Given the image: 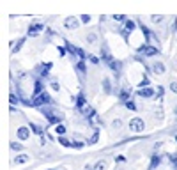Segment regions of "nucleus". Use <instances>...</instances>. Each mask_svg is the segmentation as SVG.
Here are the masks:
<instances>
[{
  "label": "nucleus",
  "mask_w": 177,
  "mask_h": 170,
  "mask_svg": "<svg viewBox=\"0 0 177 170\" xmlns=\"http://www.w3.org/2000/svg\"><path fill=\"white\" fill-rule=\"evenodd\" d=\"M34 94H36V96L43 94V83H41V82H36V89H34Z\"/></svg>",
  "instance_id": "nucleus-14"
},
{
  "label": "nucleus",
  "mask_w": 177,
  "mask_h": 170,
  "mask_svg": "<svg viewBox=\"0 0 177 170\" xmlns=\"http://www.w3.org/2000/svg\"><path fill=\"white\" fill-rule=\"evenodd\" d=\"M64 25H66L67 29H76V27H78V21L74 20V18H67V20L64 21Z\"/></svg>",
  "instance_id": "nucleus-8"
},
{
  "label": "nucleus",
  "mask_w": 177,
  "mask_h": 170,
  "mask_svg": "<svg viewBox=\"0 0 177 170\" xmlns=\"http://www.w3.org/2000/svg\"><path fill=\"white\" fill-rule=\"evenodd\" d=\"M151 18H152V21H154V23H159V21L163 20V16H158V14H154V16H151Z\"/></svg>",
  "instance_id": "nucleus-23"
},
{
  "label": "nucleus",
  "mask_w": 177,
  "mask_h": 170,
  "mask_svg": "<svg viewBox=\"0 0 177 170\" xmlns=\"http://www.w3.org/2000/svg\"><path fill=\"white\" fill-rule=\"evenodd\" d=\"M76 106H78V108H83V106H85V98L82 96V94L76 98Z\"/></svg>",
  "instance_id": "nucleus-13"
},
{
  "label": "nucleus",
  "mask_w": 177,
  "mask_h": 170,
  "mask_svg": "<svg viewBox=\"0 0 177 170\" xmlns=\"http://www.w3.org/2000/svg\"><path fill=\"white\" fill-rule=\"evenodd\" d=\"M29 137H30V131H29V128H25V126L18 128V138H20V140H27Z\"/></svg>",
  "instance_id": "nucleus-5"
},
{
  "label": "nucleus",
  "mask_w": 177,
  "mask_h": 170,
  "mask_svg": "<svg viewBox=\"0 0 177 170\" xmlns=\"http://www.w3.org/2000/svg\"><path fill=\"white\" fill-rule=\"evenodd\" d=\"M83 115H87V117L89 115H94V110L92 108H83Z\"/></svg>",
  "instance_id": "nucleus-22"
},
{
  "label": "nucleus",
  "mask_w": 177,
  "mask_h": 170,
  "mask_svg": "<svg viewBox=\"0 0 177 170\" xmlns=\"http://www.w3.org/2000/svg\"><path fill=\"white\" fill-rule=\"evenodd\" d=\"M11 149H14V151L18 149V151H20V149H21V145H20V144H11Z\"/></svg>",
  "instance_id": "nucleus-30"
},
{
  "label": "nucleus",
  "mask_w": 177,
  "mask_h": 170,
  "mask_svg": "<svg viewBox=\"0 0 177 170\" xmlns=\"http://www.w3.org/2000/svg\"><path fill=\"white\" fill-rule=\"evenodd\" d=\"M41 110L52 124H60V120L64 119V113L59 110H53V108H41Z\"/></svg>",
  "instance_id": "nucleus-1"
},
{
  "label": "nucleus",
  "mask_w": 177,
  "mask_h": 170,
  "mask_svg": "<svg viewBox=\"0 0 177 170\" xmlns=\"http://www.w3.org/2000/svg\"><path fill=\"white\" fill-rule=\"evenodd\" d=\"M97 137H99V135H97V133H94V135H92V138L89 140V144H96V142H97Z\"/></svg>",
  "instance_id": "nucleus-24"
},
{
  "label": "nucleus",
  "mask_w": 177,
  "mask_h": 170,
  "mask_svg": "<svg viewBox=\"0 0 177 170\" xmlns=\"http://www.w3.org/2000/svg\"><path fill=\"white\" fill-rule=\"evenodd\" d=\"M73 147H76V149H82V147H83V144H80V142H73Z\"/></svg>",
  "instance_id": "nucleus-29"
},
{
  "label": "nucleus",
  "mask_w": 177,
  "mask_h": 170,
  "mask_svg": "<svg viewBox=\"0 0 177 170\" xmlns=\"http://www.w3.org/2000/svg\"><path fill=\"white\" fill-rule=\"evenodd\" d=\"M76 69L80 71L82 75H85V62H83V60H80V62L76 64Z\"/></svg>",
  "instance_id": "nucleus-15"
},
{
  "label": "nucleus",
  "mask_w": 177,
  "mask_h": 170,
  "mask_svg": "<svg viewBox=\"0 0 177 170\" xmlns=\"http://www.w3.org/2000/svg\"><path fill=\"white\" fill-rule=\"evenodd\" d=\"M114 18H115L117 21H122V20H124V16H122V14H115Z\"/></svg>",
  "instance_id": "nucleus-31"
},
{
  "label": "nucleus",
  "mask_w": 177,
  "mask_h": 170,
  "mask_svg": "<svg viewBox=\"0 0 177 170\" xmlns=\"http://www.w3.org/2000/svg\"><path fill=\"white\" fill-rule=\"evenodd\" d=\"M170 90L177 94V83H175V82H172V83H170Z\"/></svg>",
  "instance_id": "nucleus-25"
},
{
  "label": "nucleus",
  "mask_w": 177,
  "mask_h": 170,
  "mask_svg": "<svg viewBox=\"0 0 177 170\" xmlns=\"http://www.w3.org/2000/svg\"><path fill=\"white\" fill-rule=\"evenodd\" d=\"M133 29H135V21H126V29L122 30V36H128V34H129V30H131V32H133Z\"/></svg>",
  "instance_id": "nucleus-6"
},
{
  "label": "nucleus",
  "mask_w": 177,
  "mask_h": 170,
  "mask_svg": "<svg viewBox=\"0 0 177 170\" xmlns=\"http://www.w3.org/2000/svg\"><path fill=\"white\" fill-rule=\"evenodd\" d=\"M27 161H29V156H25V154L18 156V163H27Z\"/></svg>",
  "instance_id": "nucleus-20"
},
{
  "label": "nucleus",
  "mask_w": 177,
  "mask_h": 170,
  "mask_svg": "<svg viewBox=\"0 0 177 170\" xmlns=\"http://www.w3.org/2000/svg\"><path fill=\"white\" fill-rule=\"evenodd\" d=\"M104 167H106V163H104V161H99V163H97V165L94 167V170H103Z\"/></svg>",
  "instance_id": "nucleus-19"
},
{
  "label": "nucleus",
  "mask_w": 177,
  "mask_h": 170,
  "mask_svg": "<svg viewBox=\"0 0 177 170\" xmlns=\"http://www.w3.org/2000/svg\"><path fill=\"white\" fill-rule=\"evenodd\" d=\"M175 112H177V108H175Z\"/></svg>",
  "instance_id": "nucleus-35"
},
{
  "label": "nucleus",
  "mask_w": 177,
  "mask_h": 170,
  "mask_svg": "<svg viewBox=\"0 0 177 170\" xmlns=\"http://www.w3.org/2000/svg\"><path fill=\"white\" fill-rule=\"evenodd\" d=\"M67 50L71 51L73 55H74V53H76V55H78V57H80V59H82V60L85 59V53H83V51H82V50H80V48H76V46H69Z\"/></svg>",
  "instance_id": "nucleus-7"
},
{
  "label": "nucleus",
  "mask_w": 177,
  "mask_h": 170,
  "mask_svg": "<svg viewBox=\"0 0 177 170\" xmlns=\"http://www.w3.org/2000/svg\"><path fill=\"white\" fill-rule=\"evenodd\" d=\"M144 128H145V122L140 119V117H135V119H131V122H129V130L133 131V133H142Z\"/></svg>",
  "instance_id": "nucleus-2"
},
{
  "label": "nucleus",
  "mask_w": 177,
  "mask_h": 170,
  "mask_svg": "<svg viewBox=\"0 0 177 170\" xmlns=\"http://www.w3.org/2000/svg\"><path fill=\"white\" fill-rule=\"evenodd\" d=\"M103 85H104V90H106V92H110V82L104 80V82H103Z\"/></svg>",
  "instance_id": "nucleus-26"
},
{
  "label": "nucleus",
  "mask_w": 177,
  "mask_h": 170,
  "mask_svg": "<svg viewBox=\"0 0 177 170\" xmlns=\"http://www.w3.org/2000/svg\"><path fill=\"white\" fill-rule=\"evenodd\" d=\"M138 94H140V96H142V98H151V96H152V94H154V90L152 89H140L138 90Z\"/></svg>",
  "instance_id": "nucleus-9"
},
{
  "label": "nucleus",
  "mask_w": 177,
  "mask_h": 170,
  "mask_svg": "<svg viewBox=\"0 0 177 170\" xmlns=\"http://www.w3.org/2000/svg\"><path fill=\"white\" fill-rule=\"evenodd\" d=\"M60 144L64 147H73V144H69V140H66V138H60Z\"/></svg>",
  "instance_id": "nucleus-21"
},
{
  "label": "nucleus",
  "mask_w": 177,
  "mask_h": 170,
  "mask_svg": "<svg viewBox=\"0 0 177 170\" xmlns=\"http://www.w3.org/2000/svg\"><path fill=\"white\" fill-rule=\"evenodd\" d=\"M126 108H129V110H135L136 106H135V103L131 99H126Z\"/></svg>",
  "instance_id": "nucleus-18"
},
{
  "label": "nucleus",
  "mask_w": 177,
  "mask_h": 170,
  "mask_svg": "<svg viewBox=\"0 0 177 170\" xmlns=\"http://www.w3.org/2000/svg\"><path fill=\"white\" fill-rule=\"evenodd\" d=\"M41 29H43V25H34V27H30L29 29V36H37Z\"/></svg>",
  "instance_id": "nucleus-11"
},
{
  "label": "nucleus",
  "mask_w": 177,
  "mask_h": 170,
  "mask_svg": "<svg viewBox=\"0 0 177 170\" xmlns=\"http://www.w3.org/2000/svg\"><path fill=\"white\" fill-rule=\"evenodd\" d=\"M114 128H121V120H115V122H114Z\"/></svg>",
  "instance_id": "nucleus-34"
},
{
  "label": "nucleus",
  "mask_w": 177,
  "mask_h": 170,
  "mask_svg": "<svg viewBox=\"0 0 177 170\" xmlns=\"http://www.w3.org/2000/svg\"><path fill=\"white\" fill-rule=\"evenodd\" d=\"M154 73H158V75H163V73H165V66H163L161 62L154 64Z\"/></svg>",
  "instance_id": "nucleus-12"
},
{
  "label": "nucleus",
  "mask_w": 177,
  "mask_h": 170,
  "mask_svg": "<svg viewBox=\"0 0 177 170\" xmlns=\"http://www.w3.org/2000/svg\"><path fill=\"white\" fill-rule=\"evenodd\" d=\"M9 101H11V103H12V105H14V103H16V96H14V94H11Z\"/></svg>",
  "instance_id": "nucleus-32"
},
{
  "label": "nucleus",
  "mask_w": 177,
  "mask_h": 170,
  "mask_svg": "<svg viewBox=\"0 0 177 170\" xmlns=\"http://www.w3.org/2000/svg\"><path fill=\"white\" fill-rule=\"evenodd\" d=\"M142 51L151 57V55H156L158 53V48H154V46H145V48H142Z\"/></svg>",
  "instance_id": "nucleus-10"
},
{
  "label": "nucleus",
  "mask_w": 177,
  "mask_h": 170,
  "mask_svg": "<svg viewBox=\"0 0 177 170\" xmlns=\"http://www.w3.org/2000/svg\"><path fill=\"white\" fill-rule=\"evenodd\" d=\"M44 103H52V98H50L46 92H43V94H39V96H36V98L32 99L30 106H43Z\"/></svg>",
  "instance_id": "nucleus-3"
},
{
  "label": "nucleus",
  "mask_w": 177,
  "mask_h": 170,
  "mask_svg": "<svg viewBox=\"0 0 177 170\" xmlns=\"http://www.w3.org/2000/svg\"><path fill=\"white\" fill-rule=\"evenodd\" d=\"M30 128L34 130V133H37V135H43V130L37 126V124H30Z\"/></svg>",
  "instance_id": "nucleus-17"
},
{
  "label": "nucleus",
  "mask_w": 177,
  "mask_h": 170,
  "mask_svg": "<svg viewBox=\"0 0 177 170\" xmlns=\"http://www.w3.org/2000/svg\"><path fill=\"white\" fill-rule=\"evenodd\" d=\"M89 60H90L92 64H97V62H99V59H97V57H94V55H90V57H89Z\"/></svg>",
  "instance_id": "nucleus-28"
},
{
  "label": "nucleus",
  "mask_w": 177,
  "mask_h": 170,
  "mask_svg": "<svg viewBox=\"0 0 177 170\" xmlns=\"http://www.w3.org/2000/svg\"><path fill=\"white\" fill-rule=\"evenodd\" d=\"M103 59H104V62H106V64H108V66H110V68H112L114 71H119V68H121V64H119V62H115L112 55H108L106 51H103Z\"/></svg>",
  "instance_id": "nucleus-4"
},
{
  "label": "nucleus",
  "mask_w": 177,
  "mask_h": 170,
  "mask_svg": "<svg viewBox=\"0 0 177 170\" xmlns=\"http://www.w3.org/2000/svg\"><path fill=\"white\" fill-rule=\"evenodd\" d=\"M52 87H53V90H60V89H59V83H55V82L52 83Z\"/></svg>",
  "instance_id": "nucleus-33"
},
{
  "label": "nucleus",
  "mask_w": 177,
  "mask_h": 170,
  "mask_svg": "<svg viewBox=\"0 0 177 170\" xmlns=\"http://www.w3.org/2000/svg\"><path fill=\"white\" fill-rule=\"evenodd\" d=\"M89 21H90V16L83 14V16H82V23H89Z\"/></svg>",
  "instance_id": "nucleus-27"
},
{
  "label": "nucleus",
  "mask_w": 177,
  "mask_h": 170,
  "mask_svg": "<svg viewBox=\"0 0 177 170\" xmlns=\"http://www.w3.org/2000/svg\"><path fill=\"white\" fill-rule=\"evenodd\" d=\"M55 133L60 137V135H64V133H66V128H64L62 124H57V128H55Z\"/></svg>",
  "instance_id": "nucleus-16"
}]
</instances>
